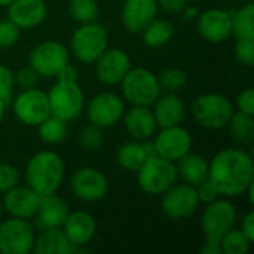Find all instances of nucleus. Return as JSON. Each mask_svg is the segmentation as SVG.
<instances>
[{"instance_id": "obj_1", "label": "nucleus", "mask_w": 254, "mask_h": 254, "mask_svg": "<svg viewBox=\"0 0 254 254\" xmlns=\"http://www.w3.org/2000/svg\"><path fill=\"white\" fill-rule=\"evenodd\" d=\"M208 180L226 198L246 193L254 182V162L252 155L243 149H223L208 162Z\"/></svg>"}, {"instance_id": "obj_41", "label": "nucleus", "mask_w": 254, "mask_h": 254, "mask_svg": "<svg viewBox=\"0 0 254 254\" xmlns=\"http://www.w3.org/2000/svg\"><path fill=\"white\" fill-rule=\"evenodd\" d=\"M196 193H198V198H199L201 204H210V202L219 199V196H220L217 188L208 179L196 186Z\"/></svg>"}, {"instance_id": "obj_15", "label": "nucleus", "mask_w": 254, "mask_h": 254, "mask_svg": "<svg viewBox=\"0 0 254 254\" xmlns=\"http://www.w3.org/2000/svg\"><path fill=\"white\" fill-rule=\"evenodd\" d=\"M125 112L124 100L113 92H101L92 97L86 107V118L100 128L115 127L122 121Z\"/></svg>"}, {"instance_id": "obj_52", "label": "nucleus", "mask_w": 254, "mask_h": 254, "mask_svg": "<svg viewBox=\"0 0 254 254\" xmlns=\"http://www.w3.org/2000/svg\"><path fill=\"white\" fill-rule=\"evenodd\" d=\"M188 1H198V0H188Z\"/></svg>"}, {"instance_id": "obj_19", "label": "nucleus", "mask_w": 254, "mask_h": 254, "mask_svg": "<svg viewBox=\"0 0 254 254\" xmlns=\"http://www.w3.org/2000/svg\"><path fill=\"white\" fill-rule=\"evenodd\" d=\"M158 10L156 0H125L121 10L122 25L129 33H141L158 16Z\"/></svg>"}, {"instance_id": "obj_29", "label": "nucleus", "mask_w": 254, "mask_h": 254, "mask_svg": "<svg viewBox=\"0 0 254 254\" xmlns=\"http://www.w3.org/2000/svg\"><path fill=\"white\" fill-rule=\"evenodd\" d=\"M228 129L231 137L243 144L250 146L254 140V119L253 115H247L243 112H234L231 121L228 122Z\"/></svg>"}, {"instance_id": "obj_46", "label": "nucleus", "mask_w": 254, "mask_h": 254, "mask_svg": "<svg viewBox=\"0 0 254 254\" xmlns=\"http://www.w3.org/2000/svg\"><path fill=\"white\" fill-rule=\"evenodd\" d=\"M201 253L202 254H223L222 253V249H220V244H214V243H208L205 241L202 249H201Z\"/></svg>"}, {"instance_id": "obj_14", "label": "nucleus", "mask_w": 254, "mask_h": 254, "mask_svg": "<svg viewBox=\"0 0 254 254\" xmlns=\"http://www.w3.org/2000/svg\"><path fill=\"white\" fill-rule=\"evenodd\" d=\"M70 189L73 195L83 202H97L109 192V180L97 168L83 167L73 173L70 179Z\"/></svg>"}, {"instance_id": "obj_45", "label": "nucleus", "mask_w": 254, "mask_h": 254, "mask_svg": "<svg viewBox=\"0 0 254 254\" xmlns=\"http://www.w3.org/2000/svg\"><path fill=\"white\" fill-rule=\"evenodd\" d=\"M77 76H79L77 68H76L73 64L67 63V64L60 70V73H58L55 77L60 79V80H77Z\"/></svg>"}, {"instance_id": "obj_3", "label": "nucleus", "mask_w": 254, "mask_h": 254, "mask_svg": "<svg viewBox=\"0 0 254 254\" xmlns=\"http://www.w3.org/2000/svg\"><path fill=\"white\" fill-rule=\"evenodd\" d=\"M235 109L232 101L217 92H207L198 95L190 107V113L196 124L205 129L226 128Z\"/></svg>"}, {"instance_id": "obj_5", "label": "nucleus", "mask_w": 254, "mask_h": 254, "mask_svg": "<svg viewBox=\"0 0 254 254\" xmlns=\"http://www.w3.org/2000/svg\"><path fill=\"white\" fill-rule=\"evenodd\" d=\"M121 86L124 98L131 106L150 107L162 94L158 76L144 67H131V70L122 79Z\"/></svg>"}, {"instance_id": "obj_25", "label": "nucleus", "mask_w": 254, "mask_h": 254, "mask_svg": "<svg viewBox=\"0 0 254 254\" xmlns=\"http://www.w3.org/2000/svg\"><path fill=\"white\" fill-rule=\"evenodd\" d=\"M31 253L68 254L73 253V246L68 243L61 228H46L42 229V232L34 237Z\"/></svg>"}, {"instance_id": "obj_16", "label": "nucleus", "mask_w": 254, "mask_h": 254, "mask_svg": "<svg viewBox=\"0 0 254 254\" xmlns=\"http://www.w3.org/2000/svg\"><path fill=\"white\" fill-rule=\"evenodd\" d=\"M97 79L104 85H118L131 70V58L119 48L106 49L94 63Z\"/></svg>"}, {"instance_id": "obj_32", "label": "nucleus", "mask_w": 254, "mask_h": 254, "mask_svg": "<svg viewBox=\"0 0 254 254\" xmlns=\"http://www.w3.org/2000/svg\"><path fill=\"white\" fill-rule=\"evenodd\" d=\"M68 13L79 24L97 22L100 6L97 0H68Z\"/></svg>"}, {"instance_id": "obj_42", "label": "nucleus", "mask_w": 254, "mask_h": 254, "mask_svg": "<svg viewBox=\"0 0 254 254\" xmlns=\"http://www.w3.org/2000/svg\"><path fill=\"white\" fill-rule=\"evenodd\" d=\"M237 107H238V112L254 115V91L252 88H247L238 94Z\"/></svg>"}, {"instance_id": "obj_8", "label": "nucleus", "mask_w": 254, "mask_h": 254, "mask_svg": "<svg viewBox=\"0 0 254 254\" xmlns=\"http://www.w3.org/2000/svg\"><path fill=\"white\" fill-rule=\"evenodd\" d=\"M237 223V208L228 199H216L205 204L201 216V231L205 241L220 244L225 234L235 228Z\"/></svg>"}, {"instance_id": "obj_26", "label": "nucleus", "mask_w": 254, "mask_h": 254, "mask_svg": "<svg viewBox=\"0 0 254 254\" xmlns=\"http://www.w3.org/2000/svg\"><path fill=\"white\" fill-rule=\"evenodd\" d=\"M176 170L183 183L192 185L195 188L208 179V162L198 153H186L176 162Z\"/></svg>"}, {"instance_id": "obj_24", "label": "nucleus", "mask_w": 254, "mask_h": 254, "mask_svg": "<svg viewBox=\"0 0 254 254\" xmlns=\"http://www.w3.org/2000/svg\"><path fill=\"white\" fill-rule=\"evenodd\" d=\"M152 106V112L159 128L182 125L183 119L186 118L185 103L176 92H167L164 95L161 94Z\"/></svg>"}, {"instance_id": "obj_43", "label": "nucleus", "mask_w": 254, "mask_h": 254, "mask_svg": "<svg viewBox=\"0 0 254 254\" xmlns=\"http://www.w3.org/2000/svg\"><path fill=\"white\" fill-rule=\"evenodd\" d=\"M156 3L168 13H182L188 4V0H156Z\"/></svg>"}, {"instance_id": "obj_20", "label": "nucleus", "mask_w": 254, "mask_h": 254, "mask_svg": "<svg viewBox=\"0 0 254 254\" xmlns=\"http://www.w3.org/2000/svg\"><path fill=\"white\" fill-rule=\"evenodd\" d=\"M68 243L73 246V253L79 252L80 247L91 243L97 232V222L88 211H73L68 213L65 222L61 226Z\"/></svg>"}, {"instance_id": "obj_18", "label": "nucleus", "mask_w": 254, "mask_h": 254, "mask_svg": "<svg viewBox=\"0 0 254 254\" xmlns=\"http://www.w3.org/2000/svg\"><path fill=\"white\" fill-rule=\"evenodd\" d=\"M3 195H4L1 199L3 211H6L10 217L28 220L36 216L40 202V195H37L27 185L25 186L16 185L15 188L4 192Z\"/></svg>"}, {"instance_id": "obj_51", "label": "nucleus", "mask_w": 254, "mask_h": 254, "mask_svg": "<svg viewBox=\"0 0 254 254\" xmlns=\"http://www.w3.org/2000/svg\"><path fill=\"white\" fill-rule=\"evenodd\" d=\"M1 214H3V205H1V199H0V219H1Z\"/></svg>"}, {"instance_id": "obj_48", "label": "nucleus", "mask_w": 254, "mask_h": 254, "mask_svg": "<svg viewBox=\"0 0 254 254\" xmlns=\"http://www.w3.org/2000/svg\"><path fill=\"white\" fill-rule=\"evenodd\" d=\"M246 193H247V196H249V201H250V204H253L254 202V182H252V183H250V186L247 188Z\"/></svg>"}, {"instance_id": "obj_10", "label": "nucleus", "mask_w": 254, "mask_h": 254, "mask_svg": "<svg viewBox=\"0 0 254 254\" xmlns=\"http://www.w3.org/2000/svg\"><path fill=\"white\" fill-rule=\"evenodd\" d=\"M67 63H70V51L55 40L39 43L28 55L30 67L43 77H55Z\"/></svg>"}, {"instance_id": "obj_36", "label": "nucleus", "mask_w": 254, "mask_h": 254, "mask_svg": "<svg viewBox=\"0 0 254 254\" xmlns=\"http://www.w3.org/2000/svg\"><path fill=\"white\" fill-rule=\"evenodd\" d=\"M13 89H15V74H13V71L9 67H6L4 64H0V100L6 106L9 103H12Z\"/></svg>"}, {"instance_id": "obj_28", "label": "nucleus", "mask_w": 254, "mask_h": 254, "mask_svg": "<svg viewBox=\"0 0 254 254\" xmlns=\"http://www.w3.org/2000/svg\"><path fill=\"white\" fill-rule=\"evenodd\" d=\"M143 43L147 48H162L165 46L174 36V25L168 19L155 18L143 31Z\"/></svg>"}, {"instance_id": "obj_17", "label": "nucleus", "mask_w": 254, "mask_h": 254, "mask_svg": "<svg viewBox=\"0 0 254 254\" xmlns=\"http://www.w3.org/2000/svg\"><path fill=\"white\" fill-rule=\"evenodd\" d=\"M196 19L201 37L210 43H223L232 36V15L225 9H207Z\"/></svg>"}, {"instance_id": "obj_13", "label": "nucleus", "mask_w": 254, "mask_h": 254, "mask_svg": "<svg viewBox=\"0 0 254 254\" xmlns=\"http://www.w3.org/2000/svg\"><path fill=\"white\" fill-rule=\"evenodd\" d=\"M152 144L158 156L176 164L180 158L190 152L192 137L190 132L182 125L165 127L161 128L159 132L156 131Z\"/></svg>"}, {"instance_id": "obj_23", "label": "nucleus", "mask_w": 254, "mask_h": 254, "mask_svg": "<svg viewBox=\"0 0 254 254\" xmlns=\"http://www.w3.org/2000/svg\"><path fill=\"white\" fill-rule=\"evenodd\" d=\"M67 202L57 193H49L40 196L39 208L34 216L36 223L40 229L46 228H61L68 216Z\"/></svg>"}, {"instance_id": "obj_39", "label": "nucleus", "mask_w": 254, "mask_h": 254, "mask_svg": "<svg viewBox=\"0 0 254 254\" xmlns=\"http://www.w3.org/2000/svg\"><path fill=\"white\" fill-rule=\"evenodd\" d=\"M13 74H15V86H18L19 89H31V88H37L39 85L40 76L30 65L19 68Z\"/></svg>"}, {"instance_id": "obj_27", "label": "nucleus", "mask_w": 254, "mask_h": 254, "mask_svg": "<svg viewBox=\"0 0 254 254\" xmlns=\"http://www.w3.org/2000/svg\"><path fill=\"white\" fill-rule=\"evenodd\" d=\"M147 158L149 155L146 152L144 143H138L137 140L122 143L116 152V161L119 167L132 173H135Z\"/></svg>"}, {"instance_id": "obj_38", "label": "nucleus", "mask_w": 254, "mask_h": 254, "mask_svg": "<svg viewBox=\"0 0 254 254\" xmlns=\"http://www.w3.org/2000/svg\"><path fill=\"white\" fill-rule=\"evenodd\" d=\"M21 34V28L16 27L9 18L0 21V49L13 46Z\"/></svg>"}, {"instance_id": "obj_22", "label": "nucleus", "mask_w": 254, "mask_h": 254, "mask_svg": "<svg viewBox=\"0 0 254 254\" xmlns=\"http://www.w3.org/2000/svg\"><path fill=\"white\" fill-rule=\"evenodd\" d=\"M122 119L127 132L137 141H147L153 138L159 128L153 112L146 106H132L128 112H124Z\"/></svg>"}, {"instance_id": "obj_7", "label": "nucleus", "mask_w": 254, "mask_h": 254, "mask_svg": "<svg viewBox=\"0 0 254 254\" xmlns=\"http://www.w3.org/2000/svg\"><path fill=\"white\" fill-rule=\"evenodd\" d=\"M51 115L65 122L76 119L85 109V95L77 80H57L46 92Z\"/></svg>"}, {"instance_id": "obj_30", "label": "nucleus", "mask_w": 254, "mask_h": 254, "mask_svg": "<svg viewBox=\"0 0 254 254\" xmlns=\"http://www.w3.org/2000/svg\"><path fill=\"white\" fill-rule=\"evenodd\" d=\"M37 132L43 143L52 146V144H60L65 140L68 134V128L65 121L49 115L37 125Z\"/></svg>"}, {"instance_id": "obj_47", "label": "nucleus", "mask_w": 254, "mask_h": 254, "mask_svg": "<svg viewBox=\"0 0 254 254\" xmlns=\"http://www.w3.org/2000/svg\"><path fill=\"white\" fill-rule=\"evenodd\" d=\"M182 13H183V16H185V19H188V21H192V19L198 18V15H199L198 9H195V7H189L188 4H186V7L182 10Z\"/></svg>"}, {"instance_id": "obj_11", "label": "nucleus", "mask_w": 254, "mask_h": 254, "mask_svg": "<svg viewBox=\"0 0 254 254\" xmlns=\"http://www.w3.org/2000/svg\"><path fill=\"white\" fill-rule=\"evenodd\" d=\"M12 109L15 118L25 127H37L51 115L48 94L37 88L21 89L12 98Z\"/></svg>"}, {"instance_id": "obj_12", "label": "nucleus", "mask_w": 254, "mask_h": 254, "mask_svg": "<svg viewBox=\"0 0 254 254\" xmlns=\"http://www.w3.org/2000/svg\"><path fill=\"white\" fill-rule=\"evenodd\" d=\"M34 229L25 219L9 217L0 223V253L28 254L33 252Z\"/></svg>"}, {"instance_id": "obj_33", "label": "nucleus", "mask_w": 254, "mask_h": 254, "mask_svg": "<svg viewBox=\"0 0 254 254\" xmlns=\"http://www.w3.org/2000/svg\"><path fill=\"white\" fill-rule=\"evenodd\" d=\"M252 241L241 232V229H231L220 240V249L223 254H246L252 247Z\"/></svg>"}, {"instance_id": "obj_40", "label": "nucleus", "mask_w": 254, "mask_h": 254, "mask_svg": "<svg viewBox=\"0 0 254 254\" xmlns=\"http://www.w3.org/2000/svg\"><path fill=\"white\" fill-rule=\"evenodd\" d=\"M19 182V173L10 164L0 162V193L15 188Z\"/></svg>"}, {"instance_id": "obj_49", "label": "nucleus", "mask_w": 254, "mask_h": 254, "mask_svg": "<svg viewBox=\"0 0 254 254\" xmlns=\"http://www.w3.org/2000/svg\"><path fill=\"white\" fill-rule=\"evenodd\" d=\"M4 112H6V104L0 100V124H1V121L4 118Z\"/></svg>"}, {"instance_id": "obj_9", "label": "nucleus", "mask_w": 254, "mask_h": 254, "mask_svg": "<svg viewBox=\"0 0 254 254\" xmlns=\"http://www.w3.org/2000/svg\"><path fill=\"white\" fill-rule=\"evenodd\" d=\"M199 198L196 188L188 183H174L168 190L162 193L161 210L165 217L174 222H182L192 217L198 207Z\"/></svg>"}, {"instance_id": "obj_44", "label": "nucleus", "mask_w": 254, "mask_h": 254, "mask_svg": "<svg viewBox=\"0 0 254 254\" xmlns=\"http://www.w3.org/2000/svg\"><path fill=\"white\" fill-rule=\"evenodd\" d=\"M241 232L253 243L254 241V213L249 211L241 220Z\"/></svg>"}, {"instance_id": "obj_35", "label": "nucleus", "mask_w": 254, "mask_h": 254, "mask_svg": "<svg viewBox=\"0 0 254 254\" xmlns=\"http://www.w3.org/2000/svg\"><path fill=\"white\" fill-rule=\"evenodd\" d=\"M77 141L80 147L88 152L100 150L104 144V128H100L89 122L79 131Z\"/></svg>"}, {"instance_id": "obj_34", "label": "nucleus", "mask_w": 254, "mask_h": 254, "mask_svg": "<svg viewBox=\"0 0 254 254\" xmlns=\"http://www.w3.org/2000/svg\"><path fill=\"white\" fill-rule=\"evenodd\" d=\"M158 82L162 91L165 92H179L188 83V74L179 67H167L164 68L159 76Z\"/></svg>"}, {"instance_id": "obj_6", "label": "nucleus", "mask_w": 254, "mask_h": 254, "mask_svg": "<svg viewBox=\"0 0 254 254\" xmlns=\"http://www.w3.org/2000/svg\"><path fill=\"white\" fill-rule=\"evenodd\" d=\"M135 173L140 189L152 196L162 195L179 179L176 164L158 155L149 156Z\"/></svg>"}, {"instance_id": "obj_2", "label": "nucleus", "mask_w": 254, "mask_h": 254, "mask_svg": "<svg viewBox=\"0 0 254 254\" xmlns=\"http://www.w3.org/2000/svg\"><path fill=\"white\" fill-rule=\"evenodd\" d=\"M65 174L63 158L52 150H40L34 153L24 170V179L30 189L37 195L57 193Z\"/></svg>"}, {"instance_id": "obj_21", "label": "nucleus", "mask_w": 254, "mask_h": 254, "mask_svg": "<svg viewBox=\"0 0 254 254\" xmlns=\"http://www.w3.org/2000/svg\"><path fill=\"white\" fill-rule=\"evenodd\" d=\"M6 7L7 18L21 30L36 28L48 16L45 0H12Z\"/></svg>"}, {"instance_id": "obj_37", "label": "nucleus", "mask_w": 254, "mask_h": 254, "mask_svg": "<svg viewBox=\"0 0 254 254\" xmlns=\"http://www.w3.org/2000/svg\"><path fill=\"white\" fill-rule=\"evenodd\" d=\"M235 60L246 65L253 67L254 64V39H237L235 48H234Z\"/></svg>"}, {"instance_id": "obj_4", "label": "nucleus", "mask_w": 254, "mask_h": 254, "mask_svg": "<svg viewBox=\"0 0 254 254\" xmlns=\"http://www.w3.org/2000/svg\"><path fill=\"white\" fill-rule=\"evenodd\" d=\"M109 48V34L97 22L80 24L70 39V54L82 64H94Z\"/></svg>"}, {"instance_id": "obj_50", "label": "nucleus", "mask_w": 254, "mask_h": 254, "mask_svg": "<svg viewBox=\"0 0 254 254\" xmlns=\"http://www.w3.org/2000/svg\"><path fill=\"white\" fill-rule=\"evenodd\" d=\"M10 1H12V0H0V7H1V6H7Z\"/></svg>"}, {"instance_id": "obj_31", "label": "nucleus", "mask_w": 254, "mask_h": 254, "mask_svg": "<svg viewBox=\"0 0 254 254\" xmlns=\"http://www.w3.org/2000/svg\"><path fill=\"white\" fill-rule=\"evenodd\" d=\"M232 36L237 39H254V4L252 1L232 13Z\"/></svg>"}]
</instances>
